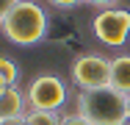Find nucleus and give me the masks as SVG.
<instances>
[{
  "instance_id": "1",
  "label": "nucleus",
  "mask_w": 130,
  "mask_h": 125,
  "mask_svg": "<svg viewBox=\"0 0 130 125\" xmlns=\"http://www.w3.org/2000/svg\"><path fill=\"white\" fill-rule=\"evenodd\" d=\"M0 31L11 45H39L47 33V11L36 0H17V6L0 20Z\"/></svg>"
},
{
  "instance_id": "2",
  "label": "nucleus",
  "mask_w": 130,
  "mask_h": 125,
  "mask_svg": "<svg viewBox=\"0 0 130 125\" xmlns=\"http://www.w3.org/2000/svg\"><path fill=\"white\" fill-rule=\"evenodd\" d=\"M78 114L86 117L91 125H122L127 120V95L116 92L113 86L80 92Z\"/></svg>"
},
{
  "instance_id": "3",
  "label": "nucleus",
  "mask_w": 130,
  "mask_h": 125,
  "mask_svg": "<svg viewBox=\"0 0 130 125\" xmlns=\"http://www.w3.org/2000/svg\"><path fill=\"white\" fill-rule=\"evenodd\" d=\"M72 83L80 92L111 86V61L97 53H80L72 61Z\"/></svg>"
},
{
  "instance_id": "4",
  "label": "nucleus",
  "mask_w": 130,
  "mask_h": 125,
  "mask_svg": "<svg viewBox=\"0 0 130 125\" xmlns=\"http://www.w3.org/2000/svg\"><path fill=\"white\" fill-rule=\"evenodd\" d=\"M28 108H36V111H58L64 103H67V86L58 75L53 72H42L30 81L25 92Z\"/></svg>"
},
{
  "instance_id": "5",
  "label": "nucleus",
  "mask_w": 130,
  "mask_h": 125,
  "mask_svg": "<svg viewBox=\"0 0 130 125\" xmlns=\"http://www.w3.org/2000/svg\"><path fill=\"white\" fill-rule=\"evenodd\" d=\"M94 36L108 45V47H122L130 39V11L127 8H103L94 22H91Z\"/></svg>"
},
{
  "instance_id": "6",
  "label": "nucleus",
  "mask_w": 130,
  "mask_h": 125,
  "mask_svg": "<svg viewBox=\"0 0 130 125\" xmlns=\"http://www.w3.org/2000/svg\"><path fill=\"white\" fill-rule=\"evenodd\" d=\"M25 117V95L17 89V86H8L3 95H0V122H17Z\"/></svg>"
},
{
  "instance_id": "7",
  "label": "nucleus",
  "mask_w": 130,
  "mask_h": 125,
  "mask_svg": "<svg viewBox=\"0 0 130 125\" xmlns=\"http://www.w3.org/2000/svg\"><path fill=\"white\" fill-rule=\"evenodd\" d=\"M111 86L130 97V56L111 58Z\"/></svg>"
},
{
  "instance_id": "8",
  "label": "nucleus",
  "mask_w": 130,
  "mask_h": 125,
  "mask_svg": "<svg viewBox=\"0 0 130 125\" xmlns=\"http://www.w3.org/2000/svg\"><path fill=\"white\" fill-rule=\"evenodd\" d=\"M25 122L28 125H61V114L58 111H36V108H28Z\"/></svg>"
},
{
  "instance_id": "9",
  "label": "nucleus",
  "mask_w": 130,
  "mask_h": 125,
  "mask_svg": "<svg viewBox=\"0 0 130 125\" xmlns=\"http://www.w3.org/2000/svg\"><path fill=\"white\" fill-rule=\"evenodd\" d=\"M0 75H3L11 86H17V81H20V67H17V61H11V58L0 56Z\"/></svg>"
},
{
  "instance_id": "10",
  "label": "nucleus",
  "mask_w": 130,
  "mask_h": 125,
  "mask_svg": "<svg viewBox=\"0 0 130 125\" xmlns=\"http://www.w3.org/2000/svg\"><path fill=\"white\" fill-rule=\"evenodd\" d=\"M61 125H91V122L75 111V114H64V117H61Z\"/></svg>"
},
{
  "instance_id": "11",
  "label": "nucleus",
  "mask_w": 130,
  "mask_h": 125,
  "mask_svg": "<svg viewBox=\"0 0 130 125\" xmlns=\"http://www.w3.org/2000/svg\"><path fill=\"white\" fill-rule=\"evenodd\" d=\"M83 3H86V6H97V8L103 11V8H113L119 0H83Z\"/></svg>"
},
{
  "instance_id": "12",
  "label": "nucleus",
  "mask_w": 130,
  "mask_h": 125,
  "mask_svg": "<svg viewBox=\"0 0 130 125\" xmlns=\"http://www.w3.org/2000/svg\"><path fill=\"white\" fill-rule=\"evenodd\" d=\"M50 6H55V8H75V6H80L83 0H47Z\"/></svg>"
},
{
  "instance_id": "13",
  "label": "nucleus",
  "mask_w": 130,
  "mask_h": 125,
  "mask_svg": "<svg viewBox=\"0 0 130 125\" xmlns=\"http://www.w3.org/2000/svg\"><path fill=\"white\" fill-rule=\"evenodd\" d=\"M14 6H17V0H0V20H3V17H6Z\"/></svg>"
},
{
  "instance_id": "14",
  "label": "nucleus",
  "mask_w": 130,
  "mask_h": 125,
  "mask_svg": "<svg viewBox=\"0 0 130 125\" xmlns=\"http://www.w3.org/2000/svg\"><path fill=\"white\" fill-rule=\"evenodd\" d=\"M8 86H11V83H8V81H6V78H3V75H0V95H3V92H6V89H8Z\"/></svg>"
},
{
  "instance_id": "15",
  "label": "nucleus",
  "mask_w": 130,
  "mask_h": 125,
  "mask_svg": "<svg viewBox=\"0 0 130 125\" xmlns=\"http://www.w3.org/2000/svg\"><path fill=\"white\" fill-rule=\"evenodd\" d=\"M8 125H28V122H25V117H22V120H17V122H8Z\"/></svg>"
},
{
  "instance_id": "16",
  "label": "nucleus",
  "mask_w": 130,
  "mask_h": 125,
  "mask_svg": "<svg viewBox=\"0 0 130 125\" xmlns=\"http://www.w3.org/2000/svg\"><path fill=\"white\" fill-rule=\"evenodd\" d=\"M127 117H130V97H127Z\"/></svg>"
},
{
  "instance_id": "17",
  "label": "nucleus",
  "mask_w": 130,
  "mask_h": 125,
  "mask_svg": "<svg viewBox=\"0 0 130 125\" xmlns=\"http://www.w3.org/2000/svg\"><path fill=\"white\" fill-rule=\"evenodd\" d=\"M122 125H130V117H127V120H125V122H122Z\"/></svg>"
},
{
  "instance_id": "18",
  "label": "nucleus",
  "mask_w": 130,
  "mask_h": 125,
  "mask_svg": "<svg viewBox=\"0 0 130 125\" xmlns=\"http://www.w3.org/2000/svg\"><path fill=\"white\" fill-rule=\"evenodd\" d=\"M0 125H3V122H0Z\"/></svg>"
}]
</instances>
